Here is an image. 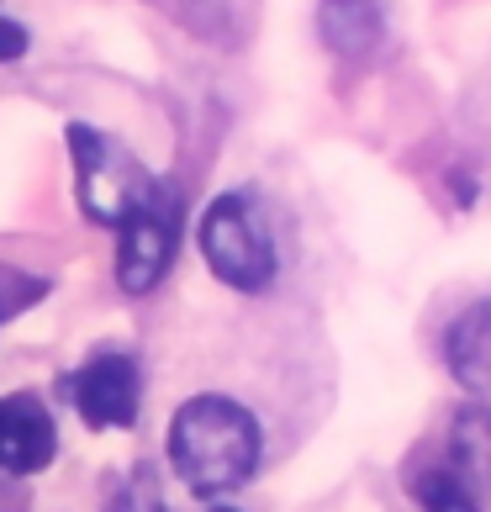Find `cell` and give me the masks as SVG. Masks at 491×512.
<instances>
[{"instance_id":"1","label":"cell","mask_w":491,"mask_h":512,"mask_svg":"<svg viewBox=\"0 0 491 512\" xmlns=\"http://www.w3.org/2000/svg\"><path fill=\"white\" fill-rule=\"evenodd\" d=\"M169 465L185 491L217 502L259 470V423L233 396H191L169 423Z\"/></svg>"},{"instance_id":"2","label":"cell","mask_w":491,"mask_h":512,"mask_svg":"<svg viewBox=\"0 0 491 512\" xmlns=\"http://www.w3.org/2000/svg\"><path fill=\"white\" fill-rule=\"evenodd\" d=\"M74 148V185H80V212L101 227H122L132 212H143L154 201V175L127 154L122 143H111L106 132L74 122L69 127Z\"/></svg>"},{"instance_id":"3","label":"cell","mask_w":491,"mask_h":512,"mask_svg":"<svg viewBox=\"0 0 491 512\" xmlns=\"http://www.w3.org/2000/svg\"><path fill=\"white\" fill-rule=\"evenodd\" d=\"M201 254L233 291H264L275 280V243L243 196H217L201 217Z\"/></svg>"},{"instance_id":"4","label":"cell","mask_w":491,"mask_h":512,"mask_svg":"<svg viewBox=\"0 0 491 512\" xmlns=\"http://www.w3.org/2000/svg\"><path fill=\"white\" fill-rule=\"evenodd\" d=\"M69 396H74V407H80L85 428H96V433L132 428L138 423V402H143V370L132 354L101 349L69 375Z\"/></svg>"},{"instance_id":"5","label":"cell","mask_w":491,"mask_h":512,"mask_svg":"<svg viewBox=\"0 0 491 512\" xmlns=\"http://www.w3.org/2000/svg\"><path fill=\"white\" fill-rule=\"evenodd\" d=\"M175 222H180V212H175V196L164 191H154V201L143 206V212H132L122 227H117V280H122V291H132V296H148L164 280V270H169V259H175Z\"/></svg>"},{"instance_id":"6","label":"cell","mask_w":491,"mask_h":512,"mask_svg":"<svg viewBox=\"0 0 491 512\" xmlns=\"http://www.w3.org/2000/svg\"><path fill=\"white\" fill-rule=\"evenodd\" d=\"M59 454V428H53L48 407L32 391L0 396V470L11 476H37Z\"/></svg>"},{"instance_id":"7","label":"cell","mask_w":491,"mask_h":512,"mask_svg":"<svg viewBox=\"0 0 491 512\" xmlns=\"http://www.w3.org/2000/svg\"><path fill=\"white\" fill-rule=\"evenodd\" d=\"M444 359L470 396H486L491 402V301H476V307H465L449 322Z\"/></svg>"},{"instance_id":"8","label":"cell","mask_w":491,"mask_h":512,"mask_svg":"<svg viewBox=\"0 0 491 512\" xmlns=\"http://www.w3.org/2000/svg\"><path fill=\"white\" fill-rule=\"evenodd\" d=\"M381 32H386L381 0H323L317 6V37L338 59H365L381 43Z\"/></svg>"},{"instance_id":"9","label":"cell","mask_w":491,"mask_h":512,"mask_svg":"<svg viewBox=\"0 0 491 512\" xmlns=\"http://www.w3.org/2000/svg\"><path fill=\"white\" fill-rule=\"evenodd\" d=\"M418 502H423V512H481L476 497H470V486L455 476V470H433V476H423Z\"/></svg>"},{"instance_id":"10","label":"cell","mask_w":491,"mask_h":512,"mask_svg":"<svg viewBox=\"0 0 491 512\" xmlns=\"http://www.w3.org/2000/svg\"><path fill=\"white\" fill-rule=\"evenodd\" d=\"M455 449L465 465H476V476H491V412L470 407L455 423Z\"/></svg>"},{"instance_id":"11","label":"cell","mask_w":491,"mask_h":512,"mask_svg":"<svg viewBox=\"0 0 491 512\" xmlns=\"http://www.w3.org/2000/svg\"><path fill=\"white\" fill-rule=\"evenodd\" d=\"M53 291V280L43 275H22V270H0V322H11L16 312H27L37 307Z\"/></svg>"},{"instance_id":"12","label":"cell","mask_w":491,"mask_h":512,"mask_svg":"<svg viewBox=\"0 0 491 512\" xmlns=\"http://www.w3.org/2000/svg\"><path fill=\"white\" fill-rule=\"evenodd\" d=\"M111 512H164V502H159V481H154V470L148 465H138L127 476V486L111 497Z\"/></svg>"},{"instance_id":"13","label":"cell","mask_w":491,"mask_h":512,"mask_svg":"<svg viewBox=\"0 0 491 512\" xmlns=\"http://www.w3.org/2000/svg\"><path fill=\"white\" fill-rule=\"evenodd\" d=\"M22 53H27V27L11 22V16H0V64L22 59Z\"/></svg>"},{"instance_id":"14","label":"cell","mask_w":491,"mask_h":512,"mask_svg":"<svg viewBox=\"0 0 491 512\" xmlns=\"http://www.w3.org/2000/svg\"><path fill=\"white\" fill-rule=\"evenodd\" d=\"M212 512H233V507H212Z\"/></svg>"}]
</instances>
